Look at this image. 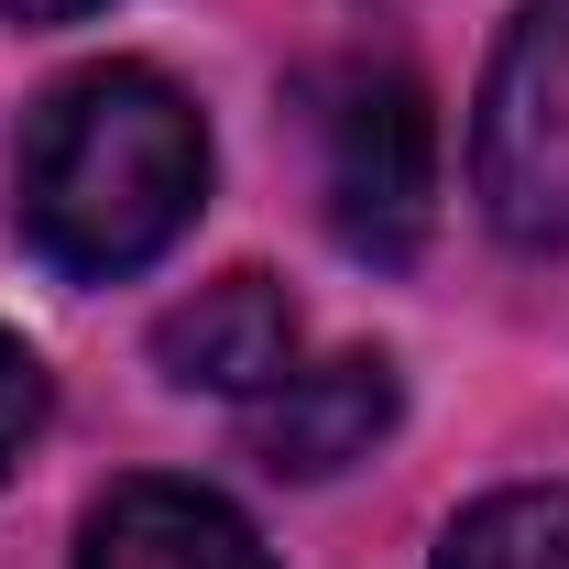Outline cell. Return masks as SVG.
I'll return each instance as SVG.
<instances>
[{"label": "cell", "instance_id": "6da1fadb", "mask_svg": "<svg viewBox=\"0 0 569 569\" xmlns=\"http://www.w3.org/2000/svg\"><path fill=\"white\" fill-rule=\"evenodd\" d=\"M209 209V121L164 67L56 77L11 142V230L67 284H121Z\"/></svg>", "mask_w": 569, "mask_h": 569}, {"label": "cell", "instance_id": "7a4b0ae2", "mask_svg": "<svg viewBox=\"0 0 569 569\" xmlns=\"http://www.w3.org/2000/svg\"><path fill=\"white\" fill-rule=\"evenodd\" d=\"M318 209H329V241L351 263H383L406 274L427 252V219H438V110L406 67H329L318 88Z\"/></svg>", "mask_w": 569, "mask_h": 569}, {"label": "cell", "instance_id": "3957f363", "mask_svg": "<svg viewBox=\"0 0 569 569\" xmlns=\"http://www.w3.org/2000/svg\"><path fill=\"white\" fill-rule=\"evenodd\" d=\"M471 187L515 252L569 241V0H526L471 110Z\"/></svg>", "mask_w": 569, "mask_h": 569}, {"label": "cell", "instance_id": "277c9868", "mask_svg": "<svg viewBox=\"0 0 569 569\" xmlns=\"http://www.w3.org/2000/svg\"><path fill=\"white\" fill-rule=\"evenodd\" d=\"M395 361L383 351H340L318 361V372H284L274 395H252V460L274 471V482H329V471H351L372 460L383 438H395Z\"/></svg>", "mask_w": 569, "mask_h": 569}, {"label": "cell", "instance_id": "5b68a950", "mask_svg": "<svg viewBox=\"0 0 569 569\" xmlns=\"http://www.w3.org/2000/svg\"><path fill=\"white\" fill-rule=\"evenodd\" d=\"M153 361H164V383H187V395L252 406V395H274L284 372H296V296H284L274 274H219V284L176 296V307L153 318Z\"/></svg>", "mask_w": 569, "mask_h": 569}, {"label": "cell", "instance_id": "8992f818", "mask_svg": "<svg viewBox=\"0 0 569 569\" xmlns=\"http://www.w3.org/2000/svg\"><path fill=\"white\" fill-rule=\"evenodd\" d=\"M77 569H274L209 482H110L77 526Z\"/></svg>", "mask_w": 569, "mask_h": 569}, {"label": "cell", "instance_id": "52a82bcc", "mask_svg": "<svg viewBox=\"0 0 569 569\" xmlns=\"http://www.w3.org/2000/svg\"><path fill=\"white\" fill-rule=\"evenodd\" d=\"M438 569H569V493L559 482H503V493H482L438 537Z\"/></svg>", "mask_w": 569, "mask_h": 569}, {"label": "cell", "instance_id": "ba28073f", "mask_svg": "<svg viewBox=\"0 0 569 569\" xmlns=\"http://www.w3.org/2000/svg\"><path fill=\"white\" fill-rule=\"evenodd\" d=\"M44 406H56V383H44V361L22 351L11 329H0V482H11V460L44 438Z\"/></svg>", "mask_w": 569, "mask_h": 569}, {"label": "cell", "instance_id": "9c48e42d", "mask_svg": "<svg viewBox=\"0 0 569 569\" xmlns=\"http://www.w3.org/2000/svg\"><path fill=\"white\" fill-rule=\"evenodd\" d=\"M11 22H77V11H99V0H0Z\"/></svg>", "mask_w": 569, "mask_h": 569}]
</instances>
